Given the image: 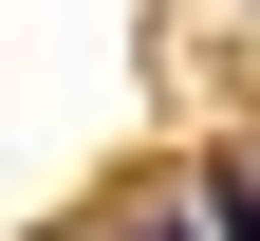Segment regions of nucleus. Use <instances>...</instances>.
<instances>
[{
    "label": "nucleus",
    "instance_id": "obj_1",
    "mask_svg": "<svg viewBox=\"0 0 260 241\" xmlns=\"http://www.w3.org/2000/svg\"><path fill=\"white\" fill-rule=\"evenodd\" d=\"M205 223H223V241H260V149H205Z\"/></svg>",
    "mask_w": 260,
    "mask_h": 241
},
{
    "label": "nucleus",
    "instance_id": "obj_2",
    "mask_svg": "<svg viewBox=\"0 0 260 241\" xmlns=\"http://www.w3.org/2000/svg\"><path fill=\"white\" fill-rule=\"evenodd\" d=\"M130 241H223V223H205V204H149V223H130Z\"/></svg>",
    "mask_w": 260,
    "mask_h": 241
}]
</instances>
